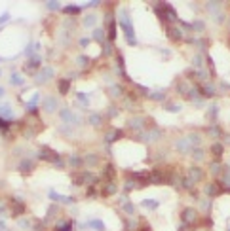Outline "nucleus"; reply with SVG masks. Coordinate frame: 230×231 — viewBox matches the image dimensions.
Instances as JSON below:
<instances>
[]
</instances>
